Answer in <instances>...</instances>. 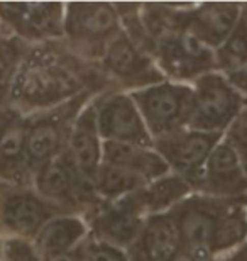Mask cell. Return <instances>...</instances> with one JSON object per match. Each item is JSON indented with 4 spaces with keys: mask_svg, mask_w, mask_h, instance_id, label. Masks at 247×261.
<instances>
[{
    "mask_svg": "<svg viewBox=\"0 0 247 261\" xmlns=\"http://www.w3.org/2000/svg\"><path fill=\"white\" fill-rule=\"evenodd\" d=\"M114 90L100 63H88L73 55L63 41L31 46L15 70L7 106L22 116L49 111L83 92Z\"/></svg>",
    "mask_w": 247,
    "mask_h": 261,
    "instance_id": "1",
    "label": "cell"
},
{
    "mask_svg": "<svg viewBox=\"0 0 247 261\" xmlns=\"http://www.w3.org/2000/svg\"><path fill=\"white\" fill-rule=\"evenodd\" d=\"M122 33L119 12L107 2L65 4L63 44L88 63H100L107 46Z\"/></svg>",
    "mask_w": 247,
    "mask_h": 261,
    "instance_id": "2",
    "label": "cell"
},
{
    "mask_svg": "<svg viewBox=\"0 0 247 261\" xmlns=\"http://www.w3.org/2000/svg\"><path fill=\"white\" fill-rule=\"evenodd\" d=\"M95 92H83L49 111L25 116L28 133H25V163L31 173L66 149L70 134L76 117L85 106L97 97Z\"/></svg>",
    "mask_w": 247,
    "mask_h": 261,
    "instance_id": "3",
    "label": "cell"
},
{
    "mask_svg": "<svg viewBox=\"0 0 247 261\" xmlns=\"http://www.w3.org/2000/svg\"><path fill=\"white\" fill-rule=\"evenodd\" d=\"M33 189L65 214L87 217L103 203L90 181L76 170L66 149L34 171Z\"/></svg>",
    "mask_w": 247,
    "mask_h": 261,
    "instance_id": "4",
    "label": "cell"
},
{
    "mask_svg": "<svg viewBox=\"0 0 247 261\" xmlns=\"http://www.w3.org/2000/svg\"><path fill=\"white\" fill-rule=\"evenodd\" d=\"M152 139L188 129L193 109V87L190 83L164 80L156 85L130 92Z\"/></svg>",
    "mask_w": 247,
    "mask_h": 261,
    "instance_id": "5",
    "label": "cell"
},
{
    "mask_svg": "<svg viewBox=\"0 0 247 261\" xmlns=\"http://www.w3.org/2000/svg\"><path fill=\"white\" fill-rule=\"evenodd\" d=\"M193 109L188 129L224 134L245 106V97L227 76L212 71L191 83Z\"/></svg>",
    "mask_w": 247,
    "mask_h": 261,
    "instance_id": "6",
    "label": "cell"
},
{
    "mask_svg": "<svg viewBox=\"0 0 247 261\" xmlns=\"http://www.w3.org/2000/svg\"><path fill=\"white\" fill-rule=\"evenodd\" d=\"M234 200L235 198H215L193 192L166 212L176 227L180 248L208 254L212 258L210 246L215 232Z\"/></svg>",
    "mask_w": 247,
    "mask_h": 261,
    "instance_id": "7",
    "label": "cell"
},
{
    "mask_svg": "<svg viewBox=\"0 0 247 261\" xmlns=\"http://www.w3.org/2000/svg\"><path fill=\"white\" fill-rule=\"evenodd\" d=\"M65 214L33 187L0 184V238L33 239L52 217Z\"/></svg>",
    "mask_w": 247,
    "mask_h": 261,
    "instance_id": "8",
    "label": "cell"
},
{
    "mask_svg": "<svg viewBox=\"0 0 247 261\" xmlns=\"http://www.w3.org/2000/svg\"><path fill=\"white\" fill-rule=\"evenodd\" d=\"M100 66L117 92H135L166 80L156 60L139 49L124 31L107 46Z\"/></svg>",
    "mask_w": 247,
    "mask_h": 261,
    "instance_id": "9",
    "label": "cell"
},
{
    "mask_svg": "<svg viewBox=\"0 0 247 261\" xmlns=\"http://www.w3.org/2000/svg\"><path fill=\"white\" fill-rule=\"evenodd\" d=\"M0 20L31 46L61 41L65 36V4L0 2Z\"/></svg>",
    "mask_w": 247,
    "mask_h": 261,
    "instance_id": "10",
    "label": "cell"
},
{
    "mask_svg": "<svg viewBox=\"0 0 247 261\" xmlns=\"http://www.w3.org/2000/svg\"><path fill=\"white\" fill-rule=\"evenodd\" d=\"M224 139V134L183 129L175 134L154 139V149L170 166L171 173L180 175L197 192L203 166L212 151Z\"/></svg>",
    "mask_w": 247,
    "mask_h": 261,
    "instance_id": "11",
    "label": "cell"
},
{
    "mask_svg": "<svg viewBox=\"0 0 247 261\" xmlns=\"http://www.w3.org/2000/svg\"><path fill=\"white\" fill-rule=\"evenodd\" d=\"M97 127L102 141L154 148L148 127L129 92L108 90L95 97Z\"/></svg>",
    "mask_w": 247,
    "mask_h": 261,
    "instance_id": "12",
    "label": "cell"
},
{
    "mask_svg": "<svg viewBox=\"0 0 247 261\" xmlns=\"http://www.w3.org/2000/svg\"><path fill=\"white\" fill-rule=\"evenodd\" d=\"M154 60L166 80L191 83L207 73L218 71L217 55L186 31L164 39L156 48Z\"/></svg>",
    "mask_w": 247,
    "mask_h": 261,
    "instance_id": "13",
    "label": "cell"
},
{
    "mask_svg": "<svg viewBox=\"0 0 247 261\" xmlns=\"http://www.w3.org/2000/svg\"><path fill=\"white\" fill-rule=\"evenodd\" d=\"M85 219L93 239L127 251L143 231L148 217L130 194L119 200L102 203Z\"/></svg>",
    "mask_w": 247,
    "mask_h": 261,
    "instance_id": "14",
    "label": "cell"
},
{
    "mask_svg": "<svg viewBox=\"0 0 247 261\" xmlns=\"http://www.w3.org/2000/svg\"><path fill=\"white\" fill-rule=\"evenodd\" d=\"M197 194L215 198L247 197V170L239 154L225 139L217 144L205 163Z\"/></svg>",
    "mask_w": 247,
    "mask_h": 261,
    "instance_id": "15",
    "label": "cell"
},
{
    "mask_svg": "<svg viewBox=\"0 0 247 261\" xmlns=\"http://www.w3.org/2000/svg\"><path fill=\"white\" fill-rule=\"evenodd\" d=\"M242 10L239 2L195 4L190 10L186 33L207 48L217 51L232 34Z\"/></svg>",
    "mask_w": 247,
    "mask_h": 261,
    "instance_id": "16",
    "label": "cell"
},
{
    "mask_svg": "<svg viewBox=\"0 0 247 261\" xmlns=\"http://www.w3.org/2000/svg\"><path fill=\"white\" fill-rule=\"evenodd\" d=\"M103 141L100 138L97 127V111H95V97L87 103L85 109L76 117L73 124L70 141H68L66 151L70 154L71 161L75 163L76 170L93 181L98 168L102 166L103 154Z\"/></svg>",
    "mask_w": 247,
    "mask_h": 261,
    "instance_id": "17",
    "label": "cell"
},
{
    "mask_svg": "<svg viewBox=\"0 0 247 261\" xmlns=\"http://www.w3.org/2000/svg\"><path fill=\"white\" fill-rule=\"evenodd\" d=\"M90 236L87 219L78 214H61L52 217L33 239L36 251L43 261H54Z\"/></svg>",
    "mask_w": 247,
    "mask_h": 261,
    "instance_id": "18",
    "label": "cell"
},
{
    "mask_svg": "<svg viewBox=\"0 0 247 261\" xmlns=\"http://www.w3.org/2000/svg\"><path fill=\"white\" fill-rule=\"evenodd\" d=\"M180 249V239L168 214L146 219L143 231L127 251L129 261H171Z\"/></svg>",
    "mask_w": 247,
    "mask_h": 261,
    "instance_id": "19",
    "label": "cell"
},
{
    "mask_svg": "<svg viewBox=\"0 0 247 261\" xmlns=\"http://www.w3.org/2000/svg\"><path fill=\"white\" fill-rule=\"evenodd\" d=\"M102 149V163L132 171L141 178H144L148 184L171 173L170 166L166 165V161L161 158V154L154 148L103 141Z\"/></svg>",
    "mask_w": 247,
    "mask_h": 261,
    "instance_id": "20",
    "label": "cell"
},
{
    "mask_svg": "<svg viewBox=\"0 0 247 261\" xmlns=\"http://www.w3.org/2000/svg\"><path fill=\"white\" fill-rule=\"evenodd\" d=\"M25 133L28 121L22 117L0 139V184L33 187V173L25 163Z\"/></svg>",
    "mask_w": 247,
    "mask_h": 261,
    "instance_id": "21",
    "label": "cell"
},
{
    "mask_svg": "<svg viewBox=\"0 0 247 261\" xmlns=\"http://www.w3.org/2000/svg\"><path fill=\"white\" fill-rule=\"evenodd\" d=\"M193 194L191 185L180 175L170 173L162 178H157L138 190L134 195L135 202L144 212L146 217L156 216V214L170 212L176 203H180L183 198Z\"/></svg>",
    "mask_w": 247,
    "mask_h": 261,
    "instance_id": "22",
    "label": "cell"
},
{
    "mask_svg": "<svg viewBox=\"0 0 247 261\" xmlns=\"http://www.w3.org/2000/svg\"><path fill=\"white\" fill-rule=\"evenodd\" d=\"M146 185H148V181L132 171L105 163H102L92 181L93 192L103 203L135 194L138 190L144 189Z\"/></svg>",
    "mask_w": 247,
    "mask_h": 261,
    "instance_id": "23",
    "label": "cell"
},
{
    "mask_svg": "<svg viewBox=\"0 0 247 261\" xmlns=\"http://www.w3.org/2000/svg\"><path fill=\"white\" fill-rule=\"evenodd\" d=\"M218 71L225 76L247 68V4H242L239 20L229 39L215 51Z\"/></svg>",
    "mask_w": 247,
    "mask_h": 261,
    "instance_id": "24",
    "label": "cell"
},
{
    "mask_svg": "<svg viewBox=\"0 0 247 261\" xmlns=\"http://www.w3.org/2000/svg\"><path fill=\"white\" fill-rule=\"evenodd\" d=\"M0 261H43L33 241L20 238H0Z\"/></svg>",
    "mask_w": 247,
    "mask_h": 261,
    "instance_id": "25",
    "label": "cell"
},
{
    "mask_svg": "<svg viewBox=\"0 0 247 261\" xmlns=\"http://www.w3.org/2000/svg\"><path fill=\"white\" fill-rule=\"evenodd\" d=\"M224 139L232 146L235 153L239 154L240 161H242L244 168L247 170V102L229 126V129L224 133Z\"/></svg>",
    "mask_w": 247,
    "mask_h": 261,
    "instance_id": "26",
    "label": "cell"
},
{
    "mask_svg": "<svg viewBox=\"0 0 247 261\" xmlns=\"http://www.w3.org/2000/svg\"><path fill=\"white\" fill-rule=\"evenodd\" d=\"M83 261H129V256L124 249L110 246L107 243L97 241L88 236L85 241Z\"/></svg>",
    "mask_w": 247,
    "mask_h": 261,
    "instance_id": "27",
    "label": "cell"
},
{
    "mask_svg": "<svg viewBox=\"0 0 247 261\" xmlns=\"http://www.w3.org/2000/svg\"><path fill=\"white\" fill-rule=\"evenodd\" d=\"M22 117H24L22 114H19L15 109L9 106H0V139H2L5 133Z\"/></svg>",
    "mask_w": 247,
    "mask_h": 261,
    "instance_id": "28",
    "label": "cell"
},
{
    "mask_svg": "<svg viewBox=\"0 0 247 261\" xmlns=\"http://www.w3.org/2000/svg\"><path fill=\"white\" fill-rule=\"evenodd\" d=\"M171 261H213L208 254L203 253H197V251H190V249H183L180 248L178 253L175 254V258Z\"/></svg>",
    "mask_w": 247,
    "mask_h": 261,
    "instance_id": "29",
    "label": "cell"
},
{
    "mask_svg": "<svg viewBox=\"0 0 247 261\" xmlns=\"http://www.w3.org/2000/svg\"><path fill=\"white\" fill-rule=\"evenodd\" d=\"M213 261H247V243L242 244L239 249H235V251L224 254L220 258H215Z\"/></svg>",
    "mask_w": 247,
    "mask_h": 261,
    "instance_id": "30",
    "label": "cell"
},
{
    "mask_svg": "<svg viewBox=\"0 0 247 261\" xmlns=\"http://www.w3.org/2000/svg\"><path fill=\"white\" fill-rule=\"evenodd\" d=\"M87 241V239H85ZM85 241H83L81 244H78L76 248H73L70 253L63 254V256H60L58 259L54 261H83V251H85Z\"/></svg>",
    "mask_w": 247,
    "mask_h": 261,
    "instance_id": "31",
    "label": "cell"
}]
</instances>
